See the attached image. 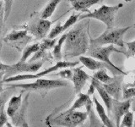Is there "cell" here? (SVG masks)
Listing matches in <instances>:
<instances>
[{
  "label": "cell",
  "instance_id": "42",
  "mask_svg": "<svg viewBox=\"0 0 135 127\" xmlns=\"http://www.w3.org/2000/svg\"><path fill=\"white\" fill-rule=\"evenodd\" d=\"M133 26H134V28H135V24H134V25H133Z\"/></svg>",
  "mask_w": 135,
  "mask_h": 127
},
{
  "label": "cell",
  "instance_id": "20",
  "mask_svg": "<svg viewBox=\"0 0 135 127\" xmlns=\"http://www.w3.org/2000/svg\"><path fill=\"white\" fill-rule=\"evenodd\" d=\"M93 102H94L95 106V110L97 114H98L103 125L107 127H113L115 125L113 124V122L111 120V119L109 118V115H107V113H105L104 107L100 103V102L97 100L96 97L94 94H93Z\"/></svg>",
  "mask_w": 135,
  "mask_h": 127
},
{
  "label": "cell",
  "instance_id": "25",
  "mask_svg": "<svg viewBox=\"0 0 135 127\" xmlns=\"http://www.w3.org/2000/svg\"><path fill=\"white\" fill-rule=\"evenodd\" d=\"M107 69H100L98 70V71H96L95 73L93 75L92 77H94L97 80H99L100 83H104V84H107L110 83L113 80L114 77H111L107 75Z\"/></svg>",
  "mask_w": 135,
  "mask_h": 127
},
{
  "label": "cell",
  "instance_id": "10",
  "mask_svg": "<svg viewBox=\"0 0 135 127\" xmlns=\"http://www.w3.org/2000/svg\"><path fill=\"white\" fill-rule=\"evenodd\" d=\"M32 39V36L28 35L27 30L13 31L3 38V42L19 51H23L28 42Z\"/></svg>",
  "mask_w": 135,
  "mask_h": 127
},
{
  "label": "cell",
  "instance_id": "35",
  "mask_svg": "<svg viewBox=\"0 0 135 127\" xmlns=\"http://www.w3.org/2000/svg\"><path fill=\"white\" fill-rule=\"evenodd\" d=\"M5 124H8L7 120V114L4 112V109L0 111V127L5 125Z\"/></svg>",
  "mask_w": 135,
  "mask_h": 127
},
{
  "label": "cell",
  "instance_id": "21",
  "mask_svg": "<svg viewBox=\"0 0 135 127\" xmlns=\"http://www.w3.org/2000/svg\"><path fill=\"white\" fill-rule=\"evenodd\" d=\"M22 92L23 91L20 92L19 96H13L8 102V105L6 110V114L8 117L11 118L20 108L21 103H22Z\"/></svg>",
  "mask_w": 135,
  "mask_h": 127
},
{
  "label": "cell",
  "instance_id": "29",
  "mask_svg": "<svg viewBox=\"0 0 135 127\" xmlns=\"http://www.w3.org/2000/svg\"><path fill=\"white\" fill-rule=\"evenodd\" d=\"M122 98L125 99H131L133 97H135V87H127L124 86L122 87Z\"/></svg>",
  "mask_w": 135,
  "mask_h": 127
},
{
  "label": "cell",
  "instance_id": "41",
  "mask_svg": "<svg viewBox=\"0 0 135 127\" xmlns=\"http://www.w3.org/2000/svg\"><path fill=\"white\" fill-rule=\"evenodd\" d=\"M133 126L135 127V120H133Z\"/></svg>",
  "mask_w": 135,
  "mask_h": 127
},
{
  "label": "cell",
  "instance_id": "12",
  "mask_svg": "<svg viewBox=\"0 0 135 127\" xmlns=\"http://www.w3.org/2000/svg\"><path fill=\"white\" fill-rule=\"evenodd\" d=\"M131 101L132 99H125L123 101H120L119 99H112V112L113 114V118L116 122V126L120 127V122L122 120V117L129 111L131 107Z\"/></svg>",
  "mask_w": 135,
  "mask_h": 127
},
{
  "label": "cell",
  "instance_id": "16",
  "mask_svg": "<svg viewBox=\"0 0 135 127\" xmlns=\"http://www.w3.org/2000/svg\"><path fill=\"white\" fill-rule=\"evenodd\" d=\"M79 15H80L73 14L72 15L69 16V18L65 21V23L63 25H61L60 23L57 24L56 26L52 28V31L47 34V38H49V39H52V38L57 37L58 35H60L61 33H62L63 31H65L66 30L70 28L72 25H74L79 20Z\"/></svg>",
  "mask_w": 135,
  "mask_h": 127
},
{
  "label": "cell",
  "instance_id": "24",
  "mask_svg": "<svg viewBox=\"0 0 135 127\" xmlns=\"http://www.w3.org/2000/svg\"><path fill=\"white\" fill-rule=\"evenodd\" d=\"M85 108H86L87 114H88V116L90 117V126H102L103 125H101L100 122L97 120L94 110H93V102L90 99V97L86 102Z\"/></svg>",
  "mask_w": 135,
  "mask_h": 127
},
{
  "label": "cell",
  "instance_id": "37",
  "mask_svg": "<svg viewBox=\"0 0 135 127\" xmlns=\"http://www.w3.org/2000/svg\"><path fill=\"white\" fill-rule=\"evenodd\" d=\"M132 99V101H131V108H132V110L133 112H135V97H133V98H131Z\"/></svg>",
  "mask_w": 135,
  "mask_h": 127
},
{
  "label": "cell",
  "instance_id": "19",
  "mask_svg": "<svg viewBox=\"0 0 135 127\" xmlns=\"http://www.w3.org/2000/svg\"><path fill=\"white\" fill-rule=\"evenodd\" d=\"M69 1L73 10L79 12L90 13L89 8L95 4L103 2L104 0H69Z\"/></svg>",
  "mask_w": 135,
  "mask_h": 127
},
{
  "label": "cell",
  "instance_id": "2",
  "mask_svg": "<svg viewBox=\"0 0 135 127\" xmlns=\"http://www.w3.org/2000/svg\"><path fill=\"white\" fill-rule=\"evenodd\" d=\"M88 117L87 112L76 111L71 108L66 110L56 109L45 120L48 126L75 127L82 125Z\"/></svg>",
  "mask_w": 135,
  "mask_h": 127
},
{
  "label": "cell",
  "instance_id": "5",
  "mask_svg": "<svg viewBox=\"0 0 135 127\" xmlns=\"http://www.w3.org/2000/svg\"><path fill=\"white\" fill-rule=\"evenodd\" d=\"M132 26H126L122 28L117 29H109L105 30L101 35L98 37L93 39L90 37V45L93 46H105V45H117L124 48V41L123 37L125 33Z\"/></svg>",
  "mask_w": 135,
  "mask_h": 127
},
{
  "label": "cell",
  "instance_id": "22",
  "mask_svg": "<svg viewBox=\"0 0 135 127\" xmlns=\"http://www.w3.org/2000/svg\"><path fill=\"white\" fill-rule=\"evenodd\" d=\"M60 2L61 0H50L49 3L44 8V10L41 11L39 16L42 19H48L49 17L53 15V13L56 10L57 6L60 3Z\"/></svg>",
  "mask_w": 135,
  "mask_h": 127
},
{
  "label": "cell",
  "instance_id": "4",
  "mask_svg": "<svg viewBox=\"0 0 135 127\" xmlns=\"http://www.w3.org/2000/svg\"><path fill=\"white\" fill-rule=\"evenodd\" d=\"M122 7H123L122 3H118L115 6L102 5L93 12H90L86 15H80L79 20L84 19H95L107 25V30L112 29L115 24V17L117 13Z\"/></svg>",
  "mask_w": 135,
  "mask_h": 127
},
{
  "label": "cell",
  "instance_id": "26",
  "mask_svg": "<svg viewBox=\"0 0 135 127\" xmlns=\"http://www.w3.org/2000/svg\"><path fill=\"white\" fill-rule=\"evenodd\" d=\"M78 95V98L74 101V103L72 104V106L69 108L73 110H77L79 108H83L84 106H85L86 102L88 101V99L90 98V96H89L87 93L86 94H84V93L79 92Z\"/></svg>",
  "mask_w": 135,
  "mask_h": 127
},
{
  "label": "cell",
  "instance_id": "18",
  "mask_svg": "<svg viewBox=\"0 0 135 127\" xmlns=\"http://www.w3.org/2000/svg\"><path fill=\"white\" fill-rule=\"evenodd\" d=\"M57 39L56 37L52 38V39H47L44 40L41 43H39V48L36 51V52L33 54V57L30 59L29 62H35L36 60H38L39 58L44 57L46 55V52L48 50H50L52 48H53L54 45L56 44Z\"/></svg>",
  "mask_w": 135,
  "mask_h": 127
},
{
  "label": "cell",
  "instance_id": "11",
  "mask_svg": "<svg viewBox=\"0 0 135 127\" xmlns=\"http://www.w3.org/2000/svg\"><path fill=\"white\" fill-rule=\"evenodd\" d=\"M79 60L80 63H82V65L84 66H85L87 69H89L90 70H98L100 69H107L109 70L112 72V74L114 75H127L128 74L124 72L123 70H118L115 68L112 67L111 65H109L108 64L102 62L100 60H98V59L94 58L92 57H85V56H80L79 58Z\"/></svg>",
  "mask_w": 135,
  "mask_h": 127
},
{
  "label": "cell",
  "instance_id": "9",
  "mask_svg": "<svg viewBox=\"0 0 135 127\" xmlns=\"http://www.w3.org/2000/svg\"><path fill=\"white\" fill-rule=\"evenodd\" d=\"M54 21L55 20L51 21L47 19H42L40 16L33 17L28 24L27 31L32 36L36 37L37 39H42L46 36H47L51 25Z\"/></svg>",
  "mask_w": 135,
  "mask_h": 127
},
{
  "label": "cell",
  "instance_id": "32",
  "mask_svg": "<svg viewBox=\"0 0 135 127\" xmlns=\"http://www.w3.org/2000/svg\"><path fill=\"white\" fill-rule=\"evenodd\" d=\"M9 92H3L0 93V111H2L3 109H4V107H5V103L9 97Z\"/></svg>",
  "mask_w": 135,
  "mask_h": 127
},
{
  "label": "cell",
  "instance_id": "23",
  "mask_svg": "<svg viewBox=\"0 0 135 127\" xmlns=\"http://www.w3.org/2000/svg\"><path fill=\"white\" fill-rule=\"evenodd\" d=\"M66 37H67V33L62 34V35L61 36V37L57 41V43L55 44L53 47L52 55L57 61H61L62 58V46H63V43H64V42H65Z\"/></svg>",
  "mask_w": 135,
  "mask_h": 127
},
{
  "label": "cell",
  "instance_id": "3",
  "mask_svg": "<svg viewBox=\"0 0 135 127\" xmlns=\"http://www.w3.org/2000/svg\"><path fill=\"white\" fill-rule=\"evenodd\" d=\"M67 81L63 80H47L37 78L36 81L26 84H8L7 87L10 88H21L23 92H38L42 97H45L49 91L55 88L67 87Z\"/></svg>",
  "mask_w": 135,
  "mask_h": 127
},
{
  "label": "cell",
  "instance_id": "15",
  "mask_svg": "<svg viewBox=\"0 0 135 127\" xmlns=\"http://www.w3.org/2000/svg\"><path fill=\"white\" fill-rule=\"evenodd\" d=\"M122 80H123V75H114L113 80L110 83L104 84L101 83L107 92L111 95L114 99H120L122 97Z\"/></svg>",
  "mask_w": 135,
  "mask_h": 127
},
{
  "label": "cell",
  "instance_id": "7",
  "mask_svg": "<svg viewBox=\"0 0 135 127\" xmlns=\"http://www.w3.org/2000/svg\"><path fill=\"white\" fill-rule=\"evenodd\" d=\"M113 53H120L125 54V51L117 49L112 44L105 45V46L90 45L89 46V49L87 51V53L90 57H92L94 58L98 59V60L107 63L109 65H111L112 67L115 68V69L118 70H122L121 69H119V68L114 65L111 61V59H110V56H111V54Z\"/></svg>",
  "mask_w": 135,
  "mask_h": 127
},
{
  "label": "cell",
  "instance_id": "17",
  "mask_svg": "<svg viewBox=\"0 0 135 127\" xmlns=\"http://www.w3.org/2000/svg\"><path fill=\"white\" fill-rule=\"evenodd\" d=\"M91 83L94 85L95 90L99 93L100 97H101V99H102V101L104 102L105 107H107V112L110 115L112 113V99H113L112 97L107 92V90H105L104 87L102 86V84H101L99 80L95 79L94 77L91 78Z\"/></svg>",
  "mask_w": 135,
  "mask_h": 127
},
{
  "label": "cell",
  "instance_id": "39",
  "mask_svg": "<svg viewBox=\"0 0 135 127\" xmlns=\"http://www.w3.org/2000/svg\"><path fill=\"white\" fill-rule=\"evenodd\" d=\"M3 76H4V71H0V80L3 79Z\"/></svg>",
  "mask_w": 135,
  "mask_h": 127
},
{
  "label": "cell",
  "instance_id": "6",
  "mask_svg": "<svg viewBox=\"0 0 135 127\" xmlns=\"http://www.w3.org/2000/svg\"><path fill=\"white\" fill-rule=\"evenodd\" d=\"M79 64L78 61L75 62H69V61H57L53 66L49 67L47 69L44 70L43 71L41 72H36L35 74H20L16 75L9 76V77L3 79V82H14V81H20V80H31V79H37L41 78L42 76H45L46 75H49L53 71L58 70L60 69H67V68H71L74 67Z\"/></svg>",
  "mask_w": 135,
  "mask_h": 127
},
{
  "label": "cell",
  "instance_id": "8",
  "mask_svg": "<svg viewBox=\"0 0 135 127\" xmlns=\"http://www.w3.org/2000/svg\"><path fill=\"white\" fill-rule=\"evenodd\" d=\"M43 62H20L8 66V69L4 71L3 79L9 77V76L20 75V74H35L39 70Z\"/></svg>",
  "mask_w": 135,
  "mask_h": 127
},
{
  "label": "cell",
  "instance_id": "13",
  "mask_svg": "<svg viewBox=\"0 0 135 127\" xmlns=\"http://www.w3.org/2000/svg\"><path fill=\"white\" fill-rule=\"evenodd\" d=\"M71 70L72 76L70 80L74 83L75 94H79V92H81V90L86 84L87 80L90 79V75L82 70V67H71Z\"/></svg>",
  "mask_w": 135,
  "mask_h": 127
},
{
  "label": "cell",
  "instance_id": "1",
  "mask_svg": "<svg viewBox=\"0 0 135 127\" xmlns=\"http://www.w3.org/2000/svg\"><path fill=\"white\" fill-rule=\"evenodd\" d=\"M89 21H82L67 33L63 45L62 58L65 60L85 54L90 46Z\"/></svg>",
  "mask_w": 135,
  "mask_h": 127
},
{
  "label": "cell",
  "instance_id": "40",
  "mask_svg": "<svg viewBox=\"0 0 135 127\" xmlns=\"http://www.w3.org/2000/svg\"><path fill=\"white\" fill-rule=\"evenodd\" d=\"M124 1H125V2H128H128H131V1H132V0H124Z\"/></svg>",
  "mask_w": 135,
  "mask_h": 127
},
{
  "label": "cell",
  "instance_id": "33",
  "mask_svg": "<svg viewBox=\"0 0 135 127\" xmlns=\"http://www.w3.org/2000/svg\"><path fill=\"white\" fill-rule=\"evenodd\" d=\"M4 6L3 2L0 0V36H1L3 29L4 26Z\"/></svg>",
  "mask_w": 135,
  "mask_h": 127
},
{
  "label": "cell",
  "instance_id": "28",
  "mask_svg": "<svg viewBox=\"0 0 135 127\" xmlns=\"http://www.w3.org/2000/svg\"><path fill=\"white\" fill-rule=\"evenodd\" d=\"M133 112L128 111L123 116H122V120L120 122L121 127H132L133 125Z\"/></svg>",
  "mask_w": 135,
  "mask_h": 127
},
{
  "label": "cell",
  "instance_id": "14",
  "mask_svg": "<svg viewBox=\"0 0 135 127\" xmlns=\"http://www.w3.org/2000/svg\"><path fill=\"white\" fill-rule=\"evenodd\" d=\"M29 96L30 92H28L27 95L25 97L20 108L15 112V114L11 117L12 119V124L15 126H22V127H28L29 125L26 121V112L29 105Z\"/></svg>",
  "mask_w": 135,
  "mask_h": 127
},
{
  "label": "cell",
  "instance_id": "31",
  "mask_svg": "<svg viewBox=\"0 0 135 127\" xmlns=\"http://www.w3.org/2000/svg\"><path fill=\"white\" fill-rule=\"evenodd\" d=\"M2 1L3 2V6H4V21H6L8 19L11 13L14 0H2Z\"/></svg>",
  "mask_w": 135,
  "mask_h": 127
},
{
  "label": "cell",
  "instance_id": "34",
  "mask_svg": "<svg viewBox=\"0 0 135 127\" xmlns=\"http://www.w3.org/2000/svg\"><path fill=\"white\" fill-rule=\"evenodd\" d=\"M57 75L61 76L62 78L70 80L71 76H72V70H71V69H69V70H62L61 72H59V73H57Z\"/></svg>",
  "mask_w": 135,
  "mask_h": 127
},
{
  "label": "cell",
  "instance_id": "27",
  "mask_svg": "<svg viewBox=\"0 0 135 127\" xmlns=\"http://www.w3.org/2000/svg\"><path fill=\"white\" fill-rule=\"evenodd\" d=\"M38 48H39V43H34V44L25 47L22 51L23 53H22V56H21V58L20 59V62H25L31 55L34 54L36 52V51L38 50Z\"/></svg>",
  "mask_w": 135,
  "mask_h": 127
},
{
  "label": "cell",
  "instance_id": "30",
  "mask_svg": "<svg viewBox=\"0 0 135 127\" xmlns=\"http://www.w3.org/2000/svg\"><path fill=\"white\" fill-rule=\"evenodd\" d=\"M127 45V49L125 51V55L127 58H130L133 56H135V40L126 42Z\"/></svg>",
  "mask_w": 135,
  "mask_h": 127
},
{
  "label": "cell",
  "instance_id": "36",
  "mask_svg": "<svg viewBox=\"0 0 135 127\" xmlns=\"http://www.w3.org/2000/svg\"><path fill=\"white\" fill-rule=\"evenodd\" d=\"M95 88L94 87V85H93L92 83L90 84V88H89V90H88V92H87V94L89 96H91L94 94V92H95Z\"/></svg>",
  "mask_w": 135,
  "mask_h": 127
},
{
  "label": "cell",
  "instance_id": "38",
  "mask_svg": "<svg viewBox=\"0 0 135 127\" xmlns=\"http://www.w3.org/2000/svg\"><path fill=\"white\" fill-rule=\"evenodd\" d=\"M3 80H0V93L3 92Z\"/></svg>",
  "mask_w": 135,
  "mask_h": 127
}]
</instances>
